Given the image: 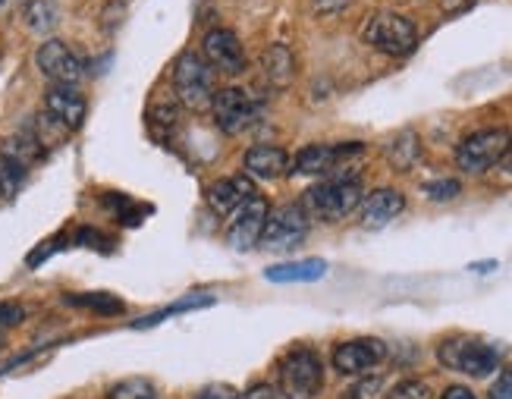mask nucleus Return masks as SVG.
Wrapping results in <instances>:
<instances>
[{
	"instance_id": "1a4fd4ad",
	"label": "nucleus",
	"mask_w": 512,
	"mask_h": 399,
	"mask_svg": "<svg viewBox=\"0 0 512 399\" xmlns=\"http://www.w3.org/2000/svg\"><path fill=\"white\" fill-rule=\"evenodd\" d=\"M365 151L362 142H349V145H308L302 148L293 161H289V170L296 176H327L340 164H346L349 158H359Z\"/></svg>"
},
{
	"instance_id": "e433bc0d",
	"label": "nucleus",
	"mask_w": 512,
	"mask_h": 399,
	"mask_svg": "<svg viewBox=\"0 0 512 399\" xmlns=\"http://www.w3.org/2000/svg\"><path fill=\"white\" fill-rule=\"evenodd\" d=\"M500 164H503V170L512 176V139H509V148H506V154H503V161H500Z\"/></svg>"
},
{
	"instance_id": "dca6fc26",
	"label": "nucleus",
	"mask_w": 512,
	"mask_h": 399,
	"mask_svg": "<svg viewBox=\"0 0 512 399\" xmlns=\"http://www.w3.org/2000/svg\"><path fill=\"white\" fill-rule=\"evenodd\" d=\"M406 208L403 192L396 189H374L368 198H362V227L365 230H381L393 217H399Z\"/></svg>"
},
{
	"instance_id": "f03ea898",
	"label": "nucleus",
	"mask_w": 512,
	"mask_h": 399,
	"mask_svg": "<svg viewBox=\"0 0 512 399\" xmlns=\"http://www.w3.org/2000/svg\"><path fill=\"white\" fill-rule=\"evenodd\" d=\"M362 41L371 44L374 51L390 54V57H406L415 51L418 44V29L415 22L403 13L393 10H377L365 19L362 26Z\"/></svg>"
},
{
	"instance_id": "0eeeda50",
	"label": "nucleus",
	"mask_w": 512,
	"mask_h": 399,
	"mask_svg": "<svg viewBox=\"0 0 512 399\" xmlns=\"http://www.w3.org/2000/svg\"><path fill=\"white\" fill-rule=\"evenodd\" d=\"M311 227V217L302 205H283L267 214V224L261 230V246L267 252H293L302 246Z\"/></svg>"
},
{
	"instance_id": "2f4dec72",
	"label": "nucleus",
	"mask_w": 512,
	"mask_h": 399,
	"mask_svg": "<svg viewBox=\"0 0 512 399\" xmlns=\"http://www.w3.org/2000/svg\"><path fill=\"white\" fill-rule=\"evenodd\" d=\"M491 399H512V371H503L491 384Z\"/></svg>"
},
{
	"instance_id": "5701e85b",
	"label": "nucleus",
	"mask_w": 512,
	"mask_h": 399,
	"mask_svg": "<svg viewBox=\"0 0 512 399\" xmlns=\"http://www.w3.org/2000/svg\"><path fill=\"white\" fill-rule=\"evenodd\" d=\"M107 399H158V390L148 378H129L120 381L117 387H110Z\"/></svg>"
},
{
	"instance_id": "20e7f679",
	"label": "nucleus",
	"mask_w": 512,
	"mask_h": 399,
	"mask_svg": "<svg viewBox=\"0 0 512 399\" xmlns=\"http://www.w3.org/2000/svg\"><path fill=\"white\" fill-rule=\"evenodd\" d=\"M324 387V365L318 352L293 349L280 359L277 368V390L283 399H315Z\"/></svg>"
},
{
	"instance_id": "9d476101",
	"label": "nucleus",
	"mask_w": 512,
	"mask_h": 399,
	"mask_svg": "<svg viewBox=\"0 0 512 399\" xmlns=\"http://www.w3.org/2000/svg\"><path fill=\"white\" fill-rule=\"evenodd\" d=\"M202 57L217 76H239L246 70V48L230 29H211L202 41Z\"/></svg>"
},
{
	"instance_id": "6e6552de",
	"label": "nucleus",
	"mask_w": 512,
	"mask_h": 399,
	"mask_svg": "<svg viewBox=\"0 0 512 399\" xmlns=\"http://www.w3.org/2000/svg\"><path fill=\"white\" fill-rule=\"evenodd\" d=\"M211 114L224 136H242L258 120V104L242 88H220L211 101Z\"/></svg>"
},
{
	"instance_id": "bb28decb",
	"label": "nucleus",
	"mask_w": 512,
	"mask_h": 399,
	"mask_svg": "<svg viewBox=\"0 0 512 399\" xmlns=\"http://www.w3.org/2000/svg\"><path fill=\"white\" fill-rule=\"evenodd\" d=\"M387 399H434V393L425 381H403L387 393Z\"/></svg>"
},
{
	"instance_id": "a211bd4d",
	"label": "nucleus",
	"mask_w": 512,
	"mask_h": 399,
	"mask_svg": "<svg viewBox=\"0 0 512 399\" xmlns=\"http://www.w3.org/2000/svg\"><path fill=\"white\" fill-rule=\"evenodd\" d=\"M246 170L258 180H280L289 173V154L280 145H255L246 151Z\"/></svg>"
},
{
	"instance_id": "aec40b11",
	"label": "nucleus",
	"mask_w": 512,
	"mask_h": 399,
	"mask_svg": "<svg viewBox=\"0 0 512 399\" xmlns=\"http://www.w3.org/2000/svg\"><path fill=\"white\" fill-rule=\"evenodd\" d=\"M387 161L396 170H412L421 161V139L415 136L412 129L396 132V136L390 139V145H387Z\"/></svg>"
},
{
	"instance_id": "7c9ffc66",
	"label": "nucleus",
	"mask_w": 512,
	"mask_h": 399,
	"mask_svg": "<svg viewBox=\"0 0 512 399\" xmlns=\"http://www.w3.org/2000/svg\"><path fill=\"white\" fill-rule=\"evenodd\" d=\"M151 123L164 126V129H173L176 123H180V117H176V107H154L151 110Z\"/></svg>"
},
{
	"instance_id": "a878e982",
	"label": "nucleus",
	"mask_w": 512,
	"mask_h": 399,
	"mask_svg": "<svg viewBox=\"0 0 512 399\" xmlns=\"http://www.w3.org/2000/svg\"><path fill=\"white\" fill-rule=\"evenodd\" d=\"M214 299L211 296H189V299H183V302H176V305H170V308H164V312H158V315H151V318H145V321H139L136 327H154L158 321H164L167 315H180V312H189V308H202V305H211Z\"/></svg>"
},
{
	"instance_id": "f257e3e1",
	"label": "nucleus",
	"mask_w": 512,
	"mask_h": 399,
	"mask_svg": "<svg viewBox=\"0 0 512 399\" xmlns=\"http://www.w3.org/2000/svg\"><path fill=\"white\" fill-rule=\"evenodd\" d=\"M362 180L355 173H333L327 180L315 183L302 195V208L308 217L337 224L362 205Z\"/></svg>"
},
{
	"instance_id": "412c9836",
	"label": "nucleus",
	"mask_w": 512,
	"mask_h": 399,
	"mask_svg": "<svg viewBox=\"0 0 512 399\" xmlns=\"http://www.w3.org/2000/svg\"><path fill=\"white\" fill-rule=\"evenodd\" d=\"M26 164L10 158V154H0V198H13L22 183H26Z\"/></svg>"
},
{
	"instance_id": "6ab92c4d",
	"label": "nucleus",
	"mask_w": 512,
	"mask_h": 399,
	"mask_svg": "<svg viewBox=\"0 0 512 399\" xmlns=\"http://www.w3.org/2000/svg\"><path fill=\"white\" fill-rule=\"evenodd\" d=\"M327 274L324 258H305V261H289V264H274L267 268L264 277L271 283H315Z\"/></svg>"
},
{
	"instance_id": "b1692460",
	"label": "nucleus",
	"mask_w": 512,
	"mask_h": 399,
	"mask_svg": "<svg viewBox=\"0 0 512 399\" xmlns=\"http://www.w3.org/2000/svg\"><path fill=\"white\" fill-rule=\"evenodd\" d=\"M73 305L82 308H95L101 315H120L123 312V302L117 296H104V293H85V296H70Z\"/></svg>"
},
{
	"instance_id": "393cba45",
	"label": "nucleus",
	"mask_w": 512,
	"mask_h": 399,
	"mask_svg": "<svg viewBox=\"0 0 512 399\" xmlns=\"http://www.w3.org/2000/svg\"><path fill=\"white\" fill-rule=\"evenodd\" d=\"M381 390H384V378L381 374H371V378L355 381L340 399H381Z\"/></svg>"
},
{
	"instance_id": "4be33fe9",
	"label": "nucleus",
	"mask_w": 512,
	"mask_h": 399,
	"mask_svg": "<svg viewBox=\"0 0 512 399\" xmlns=\"http://www.w3.org/2000/svg\"><path fill=\"white\" fill-rule=\"evenodd\" d=\"M26 22H29L32 32H51L57 26V7L51 4V0H29Z\"/></svg>"
},
{
	"instance_id": "ddd939ff",
	"label": "nucleus",
	"mask_w": 512,
	"mask_h": 399,
	"mask_svg": "<svg viewBox=\"0 0 512 399\" xmlns=\"http://www.w3.org/2000/svg\"><path fill=\"white\" fill-rule=\"evenodd\" d=\"M35 63L54 85H76L82 79V60L63 41H44L35 54Z\"/></svg>"
},
{
	"instance_id": "473e14b6",
	"label": "nucleus",
	"mask_w": 512,
	"mask_h": 399,
	"mask_svg": "<svg viewBox=\"0 0 512 399\" xmlns=\"http://www.w3.org/2000/svg\"><path fill=\"white\" fill-rule=\"evenodd\" d=\"M311 7H315L318 16H333L349 7V0H311Z\"/></svg>"
},
{
	"instance_id": "f3484780",
	"label": "nucleus",
	"mask_w": 512,
	"mask_h": 399,
	"mask_svg": "<svg viewBox=\"0 0 512 399\" xmlns=\"http://www.w3.org/2000/svg\"><path fill=\"white\" fill-rule=\"evenodd\" d=\"M261 76L271 88H289L296 79V57L286 44H271L264 54H261Z\"/></svg>"
},
{
	"instance_id": "f704fd0d",
	"label": "nucleus",
	"mask_w": 512,
	"mask_h": 399,
	"mask_svg": "<svg viewBox=\"0 0 512 399\" xmlns=\"http://www.w3.org/2000/svg\"><path fill=\"white\" fill-rule=\"evenodd\" d=\"M478 0H440V7H443V13H465L469 7H475Z\"/></svg>"
},
{
	"instance_id": "4468645a",
	"label": "nucleus",
	"mask_w": 512,
	"mask_h": 399,
	"mask_svg": "<svg viewBox=\"0 0 512 399\" xmlns=\"http://www.w3.org/2000/svg\"><path fill=\"white\" fill-rule=\"evenodd\" d=\"M85 98L76 92V85H51L48 95H44V114L54 123H60L66 132H76L85 120Z\"/></svg>"
},
{
	"instance_id": "7ed1b4c3",
	"label": "nucleus",
	"mask_w": 512,
	"mask_h": 399,
	"mask_svg": "<svg viewBox=\"0 0 512 399\" xmlns=\"http://www.w3.org/2000/svg\"><path fill=\"white\" fill-rule=\"evenodd\" d=\"M217 73L208 66V60L202 54H180L173 63V88H176V98H180L183 107L189 110H208L214 95H217Z\"/></svg>"
},
{
	"instance_id": "423d86ee",
	"label": "nucleus",
	"mask_w": 512,
	"mask_h": 399,
	"mask_svg": "<svg viewBox=\"0 0 512 399\" xmlns=\"http://www.w3.org/2000/svg\"><path fill=\"white\" fill-rule=\"evenodd\" d=\"M509 132L506 129H478L469 139H462L456 148V167L462 173H487L503 161V154L509 148Z\"/></svg>"
},
{
	"instance_id": "f8f14e48",
	"label": "nucleus",
	"mask_w": 512,
	"mask_h": 399,
	"mask_svg": "<svg viewBox=\"0 0 512 399\" xmlns=\"http://www.w3.org/2000/svg\"><path fill=\"white\" fill-rule=\"evenodd\" d=\"M267 214H271V211H267V198L252 195L249 202L236 211V220H233V227H230V233H227L230 249H236V252H249V249H255L258 242H261V230H264V224H267Z\"/></svg>"
},
{
	"instance_id": "c85d7f7f",
	"label": "nucleus",
	"mask_w": 512,
	"mask_h": 399,
	"mask_svg": "<svg viewBox=\"0 0 512 399\" xmlns=\"http://www.w3.org/2000/svg\"><path fill=\"white\" fill-rule=\"evenodd\" d=\"M195 399H242V393L230 384H208V387L198 390Z\"/></svg>"
},
{
	"instance_id": "39448f33",
	"label": "nucleus",
	"mask_w": 512,
	"mask_h": 399,
	"mask_svg": "<svg viewBox=\"0 0 512 399\" xmlns=\"http://www.w3.org/2000/svg\"><path fill=\"white\" fill-rule=\"evenodd\" d=\"M437 359L443 368L469 374V378H487L500 368V352L475 337H447L437 346Z\"/></svg>"
},
{
	"instance_id": "2eb2a0df",
	"label": "nucleus",
	"mask_w": 512,
	"mask_h": 399,
	"mask_svg": "<svg viewBox=\"0 0 512 399\" xmlns=\"http://www.w3.org/2000/svg\"><path fill=\"white\" fill-rule=\"evenodd\" d=\"M255 192V183L249 176H227V180H217L211 189H208V205L217 217H227L230 211H239L242 205L249 202Z\"/></svg>"
},
{
	"instance_id": "cd10ccee",
	"label": "nucleus",
	"mask_w": 512,
	"mask_h": 399,
	"mask_svg": "<svg viewBox=\"0 0 512 399\" xmlns=\"http://www.w3.org/2000/svg\"><path fill=\"white\" fill-rule=\"evenodd\" d=\"M462 192V186L456 180H431L425 183V195L431 198V202H450V198H456Z\"/></svg>"
},
{
	"instance_id": "c9c22d12",
	"label": "nucleus",
	"mask_w": 512,
	"mask_h": 399,
	"mask_svg": "<svg viewBox=\"0 0 512 399\" xmlns=\"http://www.w3.org/2000/svg\"><path fill=\"white\" fill-rule=\"evenodd\" d=\"M440 399H478L469 387H462V384H453V387H447L443 390V396Z\"/></svg>"
},
{
	"instance_id": "72a5a7b5",
	"label": "nucleus",
	"mask_w": 512,
	"mask_h": 399,
	"mask_svg": "<svg viewBox=\"0 0 512 399\" xmlns=\"http://www.w3.org/2000/svg\"><path fill=\"white\" fill-rule=\"evenodd\" d=\"M246 399H283V393L271 384H258L246 393Z\"/></svg>"
},
{
	"instance_id": "c756f323",
	"label": "nucleus",
	"mask_w": 512,
	"mask_h": 399,
	"mask_svg": "<svg viewBox=\"0 0 512 399\" xmlns=\"http://www.w3.org/2000/svg\"><path fill=\"white\" fill-rule=\"evenodd\" d=\"M22 318H26V312H22V305H16V302H0V327H13V324H19Z\"/></svg>"
},
{
	"instance_id": "9b49d317",
	"label": "nucleus",
	"mask_w": 512,
	"mask_h": 399,
	"mask_svg": "<svg viewBox=\"0 0 512 399\" xmlns=\"http://www.w3.org/2000/svg\"><path fill=\"white\" fill-rule=\"evenodd\" d=\"M387 359V346L374 337H359V340H346L333 349V368L346 378H359V374L377 368Z\"/></svg>"
}]
</instances>
